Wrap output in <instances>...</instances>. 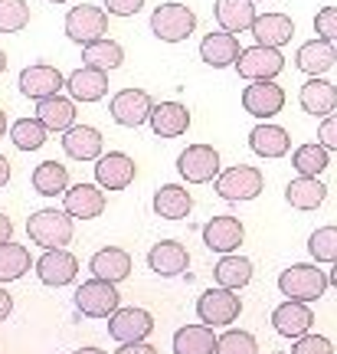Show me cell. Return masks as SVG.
I'll use <instances>...</instances> for the list:
<instances>
[{
  "label": "cell",
  "mask_w": 337,
  "mask_h": 354,
  "mask_svg": "<svg viewBox=\"0 0 337 354\" xmlns=\"http://www.w3.org/2000/svg\"><path fill=\"white\" fill-rule=\"evenodd\" d=\"M197 30V13L190 10L180 0H167L161 7H154L151 13V33L164 43H180Z\"/></svg>",
  "instance_id": "cell-1"
},
{
  "label": "cell",
  "mask_w": 337,
  "mask_h": 354,
  "mask_svg": "<svg viewBox=\"0 0 337 354\" xmlns=\"http://www.w3.org/2000/svg\"><path fill=\"white\" fill-rule=\"evenodd\" d=\"M327 282H331V279L325 276V269H318V266H311V263H295L278 276V289H282V295H288V299L318 302V299L325 295Z\"/></svg>",
  "instance_id": "cell-2"
},
{
  "label": "cell",
  "mask_w": 337,
  "mask_h": 354,
  "mask_svg": "<svg viewBox=\"0 0 337 354\" xmlns=\"http://www.w3.org/2000/svg\"><path fill=\"white\" fill-rule=\"evenodd\" d=\"M26 233L30 240L43 246V250H56V246H66L73 240V216L56 210V207H46V210H37V214L26 220Z\"/></svg>",
  "instance_id": "cell-3"
},
{
  "label": "cell",
  "mask_w": 337,
  "mask_h": 354,
  "mask_svg": "<svg viewBox=\"0 0 337 354\" xmlns=\"http://www.w3.org/2000/svg\"><path fill=\"white\" fill-rule=\"evenodd\" d=\"M265 187V177L259 167L252 165H233L220 171L216 177V194L223 201H256Z\"/></svg>",
  "instance_id": "cell-4"
},
{
  "label": "cell",
  "mask_w": 337,
  "mask_h": 354,
  "mask_svg": "<svg viewBox=\"0 0 337 354\" xmlns=\"http://www.w3.org/2000/svg\"><path fill=\"white\" fill-rule=\"evenodd\" d=\"M242 312V299L236 295V289H226V286H216V289H206L197 302V315H200L203 325L210 328H220V325H233Z\"/></svg>",
  "instance_id": "cell-5"
},
{
  "label": "cell",
  "mask_w": 337,
  "mask_h": 354,
  "mask_svg": "<svg viewBox=\"0 0 337 354\" xmlns=\"http://www.w3.org/2000/svg\"><path fill=\"white\" fill-rule=\"evenodd\" d=\"M75 305H79V312L88 318H112L115 312H118V289H115V282L95 276L79 286Z\"/></svg>",
  "instance_id": "cell-6"
},
{
  "label": "cell",
  "mask_w": 337,
  "mask_h": 354,
  "mask_svg": "<svg viewBox=\"0 0 337 354\" xmlns=\"http://www.w3.org/2000/svg\"><path fill=\"white\" fill-rule=\"evenodd\" d=\"M108 33V13L102 7H92V3H79L66 13V37L75 39V43H95Z\"/></svg>",
  "instance_id": "cell-7"
},
{
  "label": "cell",
  "mask_w": 337,
  "mask_h": 354,
  "mask_svg": "<svg viewBox=\"0 0 337 354\" xmlns=\"http://www.w3.org/2000/svg\"><path fill=\"white\" fill-rule=\"evenodd\" d=\"M108 112L118 125L125 128H137L151 122V112H154V102L144 88H122V92H115L112 102H108Z\"/></svg>",
  "instance_id": "cell-8"
},
{
  "label": "cell",
  "mask_w": 337,
  "mask_h": 354,
  "mask_svg": "<svg viewBox=\"0 0 337 354\" xmlns=\"http://www.w3.org/2000/svg\"><path fill=\"white\" fill-rule=\"evenodd\" d=\"M242 109L256 118L269 122L272 115H278L285 109V88L275 86V79H256L242 88Z\"/></svg>",
  "instance_id": "cell-9"
},
{
  "label": "cell",
  "mask_w": 337,
  "mask_h": 354,
  "mask_svg": "<svg viewBox=\"0 0 337 354\" xmlns=\"http://www.w3.org/2000/svg\"><path fill=\"white\" fill-rule=\"evenodd\" d=\"M177 171L190 184H206L220 177V151L210 145H187V151H180L177 158Z\"/></svg>",
  "instance_id": "cell-10"
},
{
  "label": "cell",
  "mask_w": 337,
  "mask_h": 354,
  "mask_svg": "<svg viewBox=\"0 0 337 354\" xmlns=\"http://www.w3.org/2000/svg\"><path fill=\"white\" fill-rule=\"evenodd\" d=\"M236 69L242 79H275L282 69H285V56L275 50V46H262V43H256L249 50H242V56L236 59Z\"/></svg>",
  "instance_id": "cell-11"
},
{
  "label": "cell",
  "mask_w": 337,
  "mask_h": 354,
  "mask_svg": "<svg viewBox=\"0 0 337 354\" xmlns=\"http://www.w3.org/2000/svg\"><path fill=\"white\" fill-rule=\"evenodd\" d=\"M59 88H66V76L56 66L33 63L20 73V92L30 99H50V95H59Z\"/></svg>",
  "instance_id": "cell-12"
},
{
  "label": "cell",
  "mask_w": 337,
  "mask_h": 354,
  "mask_svg": "<svg viewBox=\"0 0 337 354\" xmlns=\"http://www.w3.org/2000/svg\"><path fill=\"white\" fill-rule=\"evenodd\" d=\"M151 331H154V318H151L144 308H118V312L108 318V335L122 344L144 342Z\"/></svg>",
  "instance_id": "cell-13"
},
{
  "label": "cell",
  "mask_w": 337,
  "mask_h": 354,
  "mask_svg": "<svg viewBox=\"0 0 337 354\" xmlns=\"http://www.w3.org/2000/svg\"><path fill=\"white\" fill-rule=\"evenodd\" d=\"M37 276H39V282H46V286H69V282L79 276V259H75L73 253H66L63 246L46 250V253L37 259Z\"/></svg>",
  "instance_id": "cell-14"
},
{
  "label": "cell",
  "mask_w": 337,
  "mask_h": 354,
  "mask_svg": "<svg viewBox=\"0 0 337 354\" xmlns=\"http://www.w3.org/2000/svg\"><path fill=\"white\" fill-rule=\"evenodd\" d=\"M242 236H246V230H242V223H239V216H213L210 223L203 227V243L210 246L213 253H236L239 243H242Z\"/></svg>",
  "instance_id": "cell-15"
},
{
  "label": "cell",
  "mask_w": 337,
  "mask_h": 354,
  "mask_svg": "<svg viewBox=\"0 0 337 354\" xmlns=\"http://www.w3.org/2000/svg\"><path fill=\"white\" fill-rule=\"evenodd\" d=\"M135 180V161L125 151H108L95 161V184L105 190H125Z\"/></svg>",
  "instance_id": "cell-16"
},
{
  "label": "cell",
  "mask_w": 337,
  "mask_h": 354,
  "mask_svg": "<svg viewBox=\"0 0 337 354\" xmlns=\"http://www.w3.org/2000/svg\"><path fill=\"white\" fill-rule=\"evenodd\" d=\"M311 322H314V315H311V308H308V302H298V299H285L272 312V328L282 338H301V335H308Z\"/></svg>",
  "instance_id": "cell-17"
},
{
  "label": "cell",
  "mask_w": 337,
  "mask_h": 354,
  "mask_svg": "<svg viewBox=\"0 0 337 354\" xmlns=\"http://www.w3.org/2000/svg\"><path fill=\"white\" fill-rule=\"evenodd\" d=\"M66 88H69V95L75 102H99L108 92V73L86 63L82 69H75V73L66 76Z\"/></svg>",
  "instance_id": "cell-18"
},
{
  "label": "cell",
  "mask_w": 337,
  "mask_h": 354,
  "mask_svg": "<svg viewBox=\"0 0 337 354\" xmlns=\"http://www.w3.org/2000/svg\"><path fill=\"white\" fill-rule=\"evenodd\" d=\"M102 184H86L79 180L66 190V214L79 216V220H95L105 210V194H102Z\"/></svg>",
  "instance_id": "cell-19"
},
{
  "label": "cell",
  "mask_w": 337,
  "mask_h": 354,
  "mask_svg": "<svg viewBox=\"0 0 337 354\" xmlns=\"http://www.w3.org/2000/svg\"><path fill=\"white\" fill-rule=\"evenodd\" d=\"M334 63H337V43L321 39V37L301 43L298 53H295V66H298L301 73H308V76H325Z\"/></svg>",
  "instance_id": "cell-20"
},
{
  "label": "cell",
  "mask_w": 337,
  "mask_h": 354,
  "mask_svg": "<svg viewBox=\"0 0 337 354\" xmlns=\"http://www.w3.org/2000/svg\"><path fill=\"white\" fill-rule=\"evenodd\" d=\"M148 266H151V272H157V276H180V272H187L190 253L184 243L161 240L148 250Z\"/></svg>",
  "instance_id": "cell-21"
},
{
  "label": "cell",
  "mask_w": 337,
  "mask_h": 354,
  "mask_svg": "<svg viewBox=\"0 0 337 354\" xmlns=\"http://www.w3.org/2000/svg\"><path fill=\"white\" fill-rule=\"evenodd\" d=\"M301 109L314 118H327L337 109V86L327 82L325 76H308V82L301 86Z\"/></svg>",
  "instance_id": "cell-22"
},
{
  "label": "cell",
  "mask_w": 337,
  "mask_h": 354,
  "mask_svg": "<svg viewBox=\"0 0 337 354\" xmlns=\"http://www.w3.org/2000/svg\"><path fill=\"white\" fill-rule=\"evenodd\" d=\"M239 56H242V50H239L236 33H226V30H220V33H206L203 43H200V59L206 66H213V69L236 66Z\"/></svg>",
  "instance_id": "cell-23"
},
{
  "label": "cell",
  "mask_w": 337,
  "mask_h": 354,
  "mask_svg": "<svg viewBox=\"0 0 337 354\" xmlns=\"http://www.w3.org/2000/svg\"><path fill=\"white\" fill-rule=\"evenodd\" d=\"M213 17L226 33H246V30H252L259 13H256V0H216Z\"/></svg>",
  "instance_id": "cell-24"
},
{
  "label": "cell",
  "mask_w": 337,
  "mask_h": 354,
  "mask_svg": "<svg viewBox=\"0 0 337 354\" xmlns=\"http://www.w3.org/2000/svg\"><path fill=\"white\" fill-rule=\"evenodd\" d=\"M151 128H154L157 138H180V135L190 128L187 105H180V102H161V105H154V112H151Z\"/></svg>",
  "instance_id": "cell-25"
},
{
  "label": "cell",
  "mask_w": 337,
  "mask_h": 354,
  "mask_svg": "<svg viewBox=\"0 0 337 354\" xmlns=\"http://www.w3.org/2000/svg\"><path fill=\"white\" fill-rule=\"evenodd\" d=\"M63 148L75 161H99L102 158V131L92 125H73L63 131Z\"/></svg>",
  "instance_id": "cell-26"
},
{
  "label": "cell",
  "mask_w": 337,
  "mask_h": 354,
  "mask_svg": "<svg viewBox=\"0 0 337 354\" xmlns=\"http://www.w3.org/2000/svg\"><path fill=\"white\" fill-rule=\"evenodd\" d=\"M249 148L259 158H282L291 148V135H288L282 125H272V122H259V125L249 131Z\"/></svg>",
  "instance_id": "cell-27"
},
{
  "label": "cell",
  "mask_w": 337,
  "mask_h": 354,
  "mask_svg": "<svg viewBox=\"0 0 337 354\" xmlns=\"http://www.w3.org/2000/svg\"><path fill=\"white\" fill-rule=\"evenodd\" d=\"M295 33V24H291V17L285 13H262V17H256V24H252V37L256 43H262V46H285L288 39Z\"/></svg>",
  "instance_id": "cell-28"
},
{
  "label": "cell",
  "mask_w": 337,
  "mask_h": 354,
  "mask_svg": "<svg viewBox=\"0 0 337 354\" xmlns=\"http://www.w3.org/2000/svg\"><path fill=\"white\" fill-rule=\"evenodd\" d=\"M190 210H193V197L180 184H164L154 194V214L164 220H184V216H190Z\"/></svg>",
  "instance_id": "cell-29"
},
{
  "label": "cell",
  "mask_w": 337,
  "mask_h": 354,
  "mask_svg": "<svg viewBox=\"0 0 337 354\" xmlns=\"http://www.w3.org/2000/svg\"><path fill=\"white\" fill-rule=\"evenodd\" d=\"M327 197V187L321 184V177H305L298 174L291 184L285 187V201L295 207V210H318Z\"/></svg>",
  "instance_id": "cell-30"
},
{
  "label": "cell",
  "mask_w": 337,
  "mask_h": 354,
  "mask_svg": "<svg viewBox=\"0 0 337 354\" xmlns=\"http://www.w3.org/2000/svg\"><path fill=\"white\" fill-rule=\"evenodd\" d=\"M88 269H92V276H99V279L122 282L131 272V256L125 250H118V246H105V250H99V253L88 259Z\"/></svg>",
  "instance_id": "cell-31"
},
{
  "label": "cell",
  "mask_w": 337,
  "mask_h": 354,
  "mask_svg": "<svg viewBox=\"0 0 337 354\" xmlns=\"http://www.w3.org/2000/svg\"><path fill=\"white\" fill-rule=\"evenodd\" d=\"M37 118L50 131H69L75 125V105L63 95H50V99L37 102Z\"/></svg>",
  "instance_id": "cell-32"
},
{
  "label": "cell",
  "mask_w": 337,
  "mask_h": 354,
  "mask_svg": "<svg viewBox=\"0 0 337 354\" xmlns=\"http://www.w3.org/2000/svg\"><path fill=\"white\" fill-rule=\"evenodd\" d=\"M216 344L210 325H184L174 335V354H216Z\"/></svg>",
  "instance_id": "cell-33"
},
{
  "label": "cell",
  "mask_w": 337,
  "mask_h": 354,
  "mask_svg": "<svg viewBox=\"0 0 337 354\" xmlns=\"http://www.w3.org/2000/svg\"><path fill=\"white\" fill-rule=\"evenodd\" d=\"M213 276H216V286H226V289H242V286H249L252 279V263L246 256H236V253H226L216 269H213Z\"/></svg>",
  "instance_id": "cell-34"
},
{
  "label": "cell",
  "mask_w": 337,
  "mask_h": 354,
  "mask_svg": "<svg viewBox=\"0 0 337 354\" xmlns=\"http://www.w3.org/2000/svg\"><path fill=\"white\" fill-rule=\"evenodd\" d=\"M291 165L305 177H321L327 167H331V158H327V148L321 141H308V145H298V148H295Z\"/></svg>",
  "instance_id": "cell-35"
},
{
  "label": "cell",
  "mask_w": 337,
  "mask_h": 354,
  "mask_svg": "<svg viewBox=\"0 0 337 354\" xmlns=\"http://www.w3.org/2000/svg\"><path fill=\"white\" fill-rule=\"evenodd\" d=\"M33 187L43 197H56V194H66L69 190V171L59 161H43L33 171Z\"/></svg>",
  "instance_id": "cell-36"
},
{
  "label": "cell",
  "mask_w": 337,
  "mask_h": 354,
  "mask_svg": "<svg viewBox=\"0 0 337 354\" xmlns=\"http://www.w3.org/2000/svg\"><path fill=\"white\" fill-rule=\"evenodd\" d=\"M82 59H86L88 66H99V69H118V66L125 63V50L115 43V39H108V37H102V39H95V43H86L82 46Z\"/></svg>",
  "instance_id": "cell-37"
},
{
  "label": "cell",
  "mask_w": 337,
  "mask_h": 354,
  "mask_svg": "<svg viewBox=\"0 0 337 354\" xmlns=\"http://www.w3.org/2000/svg\"><path fill=\"white\" fill-rule=\"evenodd\" d=\"M46 131L50 128L43 125L39 118H20V122H13L10 138L20 151H37V148H43V141H46Z\"/></svg>",
  "instance_id": "cell-38"
},
{
  "label": "cell",
  "mask_w": 337,
  "mask_h": 354,
  "mask_svg": "<svg viewBox=\"0 0 337 354\" xmlns=\"http://www.w3.org/2000/svg\"><path fill=\"white\" fill-rule=\"evenodd\" d=\"M30 269V253L20 243H3L0 246V282H13Z\"/></svg>",
  "instance_id": "cell-39"
},
{
  "label": "cell",
  "mask_w": 337,
  "mask_h": 354,
  "mask_svg": "<svg viewBox=\"0 0 337 354\" xmlns=\"http://www.w3.org/2000/svg\"><path fill=\"white\" fill-rule=\"evenodd\" d=\"M30 24V7L23 0H0V33H20Z\"/></svg>",
  "instance_id": "cell-40"
},
{
  "label": "cell",
  "mask_w": 337,
  "mask_h": 354,
  "mask_svg": "<svg viewBox=\"0 0 337 354\" xmlns=\"http://www.w3.org/2000/svg\"><path fill=\"white\" fill-rule=\"evenodd\" d=\"M308 250L318 263H337V227H321L311 233Z\"/></svg>",
  "instance_id": "cell-41"
},
{
  "label": "cell",
  "mask_w": 337,
  "mask_h": 354,
  "mask_svg": "<svg viewBox=\"0 0 337 354\" xmlns=\"http://www.w3.org/2000/svg\"><path fill=\"white\" fill-rule=\"evenodd\" d=\"M216 354H259V344L249 331H226L216 344Z\"/></svg>",
  "instance_id": "cell-42"
},
{
  "label": "cell",
  "mask_w": 337,
  "mask_h": 354,
  "mask_svg": "<svg viewBox=\"0 0 337 354\" xmlns=\"http://www.w3.org/2000/svg\"><path fill=\"white\" fill-rule=\"evenodd\" d=\"M314 33L321 39H331L337 43V3L334 7H321L318 17H314Z\"/></svg>",
  "instance_id": "cell-43"
},
{
  "label": "cell",
  "mask_w": 337,
  "mask_h": 354,
  "mask_svg": "<svg viewBox=\"0 0 337 354\" xmlns=\"http://www.w3.org/2000/svg\"><path fill=\"white\" fill-rule=\"evenodd\" d=\"M291 354H334V344L321 335H301V338H295Z\"/></svg>",
  "instance_id": "cell-44"
},
{
  "label": "cell",
  "mask_w": 337,
  "mask_h": 354,
  "mask_svg": "<svg viewBox=\"0 0 337 354\" xmlns=\"http://www.w3.org/2000/svg\"><path fill=\"white\" fill-rule=\"evenodd\" d=\"M318 141L325 145L327 151H337V115L334 112L321 122V128H318Z\"/></svg>",
  "instance_id": "cell-45"
},
{
  "label": "cell",
  "mask_w": 337,
  "mask_h": 354,
  "mask_svg": "<svg viewBox=\"0 0 337 354\" xmlns=\"http://www.w3.org/2000/svg\"><path fill=\"white\" fill-rule=\"evenodd\" d=\"M105 7L115 17H131V13H137L144 7V0H105Z\"/></svg>",
  "instance_id": "cell-46"
},
{
  "label": "cell",
  "mask_w": 337,
  "mask_h": 354,
  "mask_svg": "<svg viewBox=\"0 0 337 354\" xmlns=\"http://www.w3.org/2000/svg\"><path fill=\"white\" fill-rule=\"evenodd\" d=\"M115 354H157V348L148 342H131V344H122Z\"/></svg>",
  "instance_id": "cell-47"
},
{
  "label": "cell",
  "mask_w": 337,
  "mask_h": 354,
  "mask_svg": "<svg viewBox=\"0 0 337 354\" xmlns=\"http://www.w3.org/2000/svg\"><path fill=\"white\" fill-rule=\"evenodd\" d=\"M10 308H13L10 292H7V289H0V322H7V315H10Z\"/></svg>",
  "instance_id": "cell-48"
},
{
  "label": "cell",
  "mask_w": 337,
  "mask_h": 354,
  "mask_svg": "<svg viewBox=\"0 0 337 354\" xmlns=\"http://www.w3.org/2000/svg\"><path fill=\"white\" fill-rule=\"evenodd\" d=\"M10 233H13V223L7 220V214H0V246L10 243Z\"/></svg>",
  "instance_id": "cell-49"
},
{
  "label": "cell",
  "mask_w": 337,
  "mask_h": 354,
  "mask_svg": "<svg viewBox=\"0 0 337 354\" xmlns=\"http://www.w3.org/2000/svg\"><path fill=\"white\" fill-rule=\"evenodd\" d=\"M7 177H10V161H7V158L0 154V187L7 184Z\"/></svg>",
  "instance_id": "cell-50"
},
{
  "label": "cell",
  "mask_w": 337,
  "mask_h": 354,
  "mask_svg": "<svg viewBox=\"0 0 337 354\" xmlns=\"http://www.w3.org/2000/svg\"><path fill=\"white\" fill-rule=\"evenodd\" d=\"M73 354H105L102 348H79V351H73Z\"/></svg>",
  "instance_id": "cell-51"
},
{
  "label": "cell",
  "mask_w": 337,
  "mask_h": 354,
  "mask_svg": "<svg viewBox=\"0 0 337 354\" xmlns=\"http://www.w3.org/2000/svg\"><path fill=\"white\" fill-rule=\"evenodd\" d=\"M3 128H7V115H3V109H0V138H3Z\"/></svg>",
  "instance_id": "cell-52"
},
{
  "label": "cell",
  "mask_w": 337,
  "mask_h": 354,
  "mask_svg": "<svg viewBox=\"0 0 337 354\" xmlns=\"http://www.w3.org/2000/svg\"><path fill=\"white\" fill-rule=\"evenodd\" d=\"M331 286L337 289V263H334V269H331Z\"/></svg>",
  "instance_id": "cell-53"
},
{
  "label": "cell",
  "mask_w": 337,
  "mask_h": 354,
  "mask_svg": "<svg viewBox=\"0 0 337 354\" xmlns=\"http://www.w3.org/2000/svg\"><path fill=\"white\" fill-rule=\"evenodd\" d=\"M7 69V56H3V50H0V73Z\"/></svg>",
  "instance_id": "cell-54"
},
{
  "label": "cell",
  "mask_w": 337,
  "mask_h": 354,
  "mask_svg": "<svg viewBox=\"0 0 337 354\" xmlns=\"http://www.w3.org/2000/svg\"><path fill=\"white\" fill-rule=\"evenodd\" d=\"M50 3H66V0H50Z\"/></svg>",
  "instance_id": "cell-55"
}]
</instances>
